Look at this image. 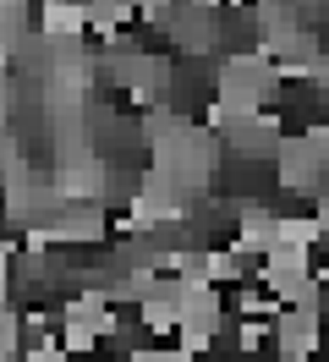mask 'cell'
<instances>
[]
</instances>
